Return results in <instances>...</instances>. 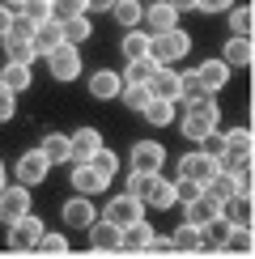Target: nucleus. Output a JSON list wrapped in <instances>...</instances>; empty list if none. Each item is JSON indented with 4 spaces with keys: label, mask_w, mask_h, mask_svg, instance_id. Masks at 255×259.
Listing matches in <instances>:
<instances>
[{
    "label": "nucleus",
    "mask_w": 255,
    "mask_h": 259,
    "mask_svg": "<svg viewBox=\"0 0 255 259\" xmlns=\"http://www.w3.org/2000/svg\"><path fill=\"white\" fill-rule=\"evenodd\" d=\"M157 68H162V64H157L153 56H141V60H132V64H128V72H123V85H149V77H153V72Z\"/></svg>",
    "instance_id": "25"
},
{
    "label": "nucleus",
    "mask_w": 255,
    "mask_h": 259,
    "mask_svg": "<svg viewBox=\"0 0 255 259\" xmlns=\"http://www.w3.org/2000/svg\"><path fill=\"white\" fill-rule=\"evenodd\" d=\"M13 98H17V94H9L5 85H0V123L13 119V111H17V102H13Z\"/></svg>",
    "instance_id": "47"
},
{
    "label": "nucleus",
    "mask_w": 255,
    "mask_h": 259,
    "mask_svg": "<svg viewBox=\"0 0 255 259\" xmlns=\"http://www.w3.org/2000/svg\"><path fill=\"white\" fill-rule=\"evenodd\" d=\"M191 51V34L187 30H166V34H149V56H153L157 64H179Z\"/></svg>",
    "instance_id": "1"
},
{
    "label": "nucleus",
    "mask_w": 255,
    "mask_h": 259,
    "mask_svg": "<svg viewBox=\"0 0 255 259\" xmlns=\"http://www.w3.org/2000/svg\"><path fill=\"white\" fill-rule=\"evenodd\" d=\"M145 251H157V255H166V251H170V238H162V234H153V242H149Z\"/></svg>",
    "instance_id": "49"
},
{
    "label": "nucleus",
    "mask_w": 255,
    "mask_h": 259,
    "mask_svg": "<svg viewBox=\"0 0 255 259\" xmlns=\"http://www.w3.org/2000/svg\"><path fill=\"white\" fill-rule=\"evenodd\" d=\"M90 246L94 251H119V230L111 221H94L90 225Z\"/></svg>",
    "instance_id": "23"
},
{
    "label": "nucleus",
    "mask_w": 255,
    "mask_h": 259,
    "mask_svg": "<svg viewBox=\"0 0 255 259\" xmlns=\"http://www.w3.org/2000/svg\"><path fill=\"white\" fill-rule=\"evenodd\" d=\"M0 187H9V183H5V161H0Z\"/></svg>",
    "instance_id": "54"
},
{
    "label": "nucleus",
    "mask_w": 255,
    "mask_h": 259,
    "mask_svg": "<svg viewBox=\"0 0 255 259\" xmlns=\"http://www.w3.org/2000/svg\"><path fill=\"white\" fill-rule=\"evenodd\" d=\"M145 204H149V208H175V183L157 175V183H153V191H149Z\"/></svg>",
    "instance_id": "35"
},
{
    "label": "nucleus",
    "mask_w": 255,
    "mask_h": 259,
    "mask_svg": "<svg viewBox=\"0 0 255 259\" xmlns=\"http://www.w3.org/2000/svg\"><path fill=\"white\" fill-rule=\"evenodd\" d=\"M30 212V187H0V225H13L17 217Z\"/></svg>",
    "instance_id": "5"
},
{
    "label": "nucleus",
    "mask_w": 255,
    "mask_h": 259,
    "mask_svg": "<svg viewBox=\"0 0 255 259\" xmlns=\"http://www.w3.org/2000/svg\"><path fill=\"white\" fill-rule=\"evenodd\" d=\"M170 9H175V13H187V9H196V0H166Z\"/></svg>",
    "instance_id": "52"
},
{
    "label": "nucleus",
    "mask_w": 255,
    "mask_h": 259,
    "mask_svg": "<svg viewBox=\"0 0 255 259\" xmlns=\"http://www.w3.org/2000/svg\"><path fill=\"white\" fill-rule=\"evenodd\" d=\"M119 98H123V106H128V111H145L153 94H149V85H123V90H119Z\"/></svg>",
    "instance_id": "39"
},
{
    "label": "nucleus",
    "mask_w": 255,
    "mask_h": 259,
    "mask_svg": "<svg viewBox=\"0 0 255 259\" xmlns=\"http://www.w3.org/2000/svg\"><path fill=\"white\" fill-rule=\"evenodd\" d=\"M251 246H255V238H251V225H230L226 246H221V251H230V255H251Z\"/></svg>",
    "instance_id": "27"
},
{
    "label": "nucleus",
    "mask_w": 255,
    "mask_h": 259,
    "mask_svg": "<svg viewBox=\"0 0 255 259\" xmlns=\"http://www.w3.org/2000/svg\"><path fill=\"white\" fill-rule=\"evenodd\" d=\"M226 13H230V34L251 38V30H255V13H251V5H230Z\"/></svg>",
    "instance_id": "28"
},
{
    "label": "nucleus",
    "mask_w": 255,
    "mask_h": 259,
    "mask_svg": "<svg viewBox=\"0 0 255 259\" xmlns=\"http://www.w3.org/2000/svg\"><path fill=\"white\" fill-rule=\"evenodd\" d=\"M153 225H149L145 217L136 221V225H128V230H119V251H145L149 242H153Z\"/></svg>",
    "instance_id": "22"
},
{
    "label": "nucleus",
    "mask_w": 255,
    "mask_h": 259,
    "mask_svg": "<svg viewBox=\"0 0 255 259\" xmlns=\"http://www.w3.org/2000/svg\"><path fill=\"white\" fill-rule=\"evenodd\" d=\"M64 26V42H72V47H77V42H85L94 34V26H90V13H81V17H68V21H60Z\"/></svg>",
    "instance_id": "31"
},
{
    "label": "nucleus",
    "mask_w": 255,
    "mask_h": 259,
    "mask_svg": "<svg viewBox=\"0 0 255 259\" xmlns=\"http://www.w3.org/2000/svg\"><path fill=\"white\" fill-rule=\"evenodd\" d=\"M153 183H157V175H149V170H132V175H128V196H136V200H149V191H153Z\"/></svg>",
    "instance_id": "34"
},
{
    "label": "nucleus",
    "mask_w": 255,
    "mask_h": 259,
    "mask_svg": "<svg viewBox=\"0 0 255 259\" xmlns=\"http://www.w3.org/2000/svg\"><path fill=\"white\" fill-rule=\"evenodd\" d=\"M68 179H72V187H77V196H98V191H106V175H98V170L90 166V161H68Z\"/></svg>",
    "instance_id": "6"
},
{
    "label": "nucleus",
    "mask_w": 255,
    "mask_h": 259,
    "mask_svg": "<svg viewBox=\"0 0 255 259\" xmlns=\"http://www.w3.org/2000/svg\"><path fill=\"white\" fill-rule=\"evenodd\" d=\"M9 26H13V9H5V5H0V38L9 34Z\"/></svg>",
    "instance_id": "50"
},
{
    "label": "nucleus",
    "mask_w": 255,
    "mask_h": 259,
    "mask_svg": "<svg viewBox=\"0 0 255 259\" xmlns=\"http://www.w3.org/2000/svg\"><path fill=\"white\" fill-rule=\"evenodd\" d=\"M47 157H42L38 153V149H30V153H21L17 157V166H13V175H17V183H21V187H34V183H42V179H47Z\"/></svg>",
    "instance_id": "9"
},
{
    "label": "nucleus",
    "mask_w": 255,
    "mask_h": 259,
    "mask_svg": "<svg viewBox=\"0 0 255 259\" xmlns=\"http://www.w3.org/2000/svg\"><path fill=\"white\" fill-rule=\"evenodd\" d=\"M47 68H51V77L56 81H77L81 77V56H77V47L72 42H60L56 51H47Z\"/></svg>",
    "instance_id": "4"
},
{
    "label": "nucleus",
    "mask_w": 255,
    "mask_h": 259,
    "mask_svg": "<svg viewBox=\"0 0 255 259\" xmlns=\"http://www.w3.org/2000/svg\"><path fill=\"white\" fill-rule=\"evenodd\" d=\"M217 123H221V111H208V115L187 111V115H183V136L191 140V145H200V140H204V136H208Z\"/></svg>",
    "instance_id": "14"
},
{
    "label": "nucleus",
    "mask_w": 255,
    "mask_h": 259,
    "mask_svg": "<svg viewBox=\"0 0 255 259\" xmlns=\"http://www.w3.org/2000/svg\"><path fill=\"white\" fill-rule=\"evenodd\" d=\"M251 212H255L251 196H238V191H234L230 200H221V221L226 225H251Z\"/></svg>",
    "instance_id": "20"
},
{
    "label": "nucleus",
    "mask_w": 255,
    "mask_h": 259,
    "mask_svg": "<svg viewBox=\"0 0 255 259\" xmlns=\"http://www.w3.org/2000/svg\"><path fill=\"white\" fill-rule=\"evenodd\" d=\"M30 34H34V21H26L21 13H13V26H9V34L0 38V42H9V38H26L30 42Z\"/></svg>",
    "instance_id": "46"
},
{
    "label": "nucleus",
    "mask_w": 255,
    "mask_h": 259,
    "mask_svg": "<svg viewBox=\"0 0 255 259\" xmlns=\"http://www.w3.org/2000/svg\"><path fill=\"white\" fill-rule=\"evenodd\" d=\"M119 51H123V60H128V64L141 60V56H149V34H141V30H128L123 42H119Z\"/></svg>",
    "instance_id": "32"
},
{
    "label": "nucleus",
    "mask_w": 255,
    "mask_h": 259,
    "mask_svg": "<svg viewBox=\"0 0 255 259\" xmlns=\"http://www.w3.org/2000/svg\"><path fill=\"white\" fill-rule=\"evenodd\" d=\"M200 153H204V157H212V161H221V157H226V136H221L217 127H212V132L200 140Z\"/></svg>",
    "instance_id": "43"
},
{
    "label": "nucleus",
    "mask_w": 255,
    "mask_h": 259,
    "mask_svg": "<svg viewBox=\"0 0 255 259\" xmlns=\"http://www.w3.org/2000/svg\"><path fill=\"white\" fill-rule=\"evenodd\" d=\"M217 175V161L212 157H204L196 149V153H183L179 157V170H175V179H191V183H200V187H204V179H212Z\"/></svg>",
    "instance_id": "7"
},
{
    "label": "nucleus",
    "mask_w": 255,
    "mask_h": 259,
    "mask_svg": "<svg viewBox=\"0 0 255 259\" xmlns=\"http://www.w3.org/2000/svg\"><path fill=\"white\" fill-rule=\"evenodd\" d=\"M94 221H98V212H94L90 196H77V200L64 204V225H72V230H90Z\"/></svg>",
    "instance_id": "15"
},
{
    "label": "nucleus",
    "mask_w": 255,
    "mask_h": 259,
    "mask_svg": "<svg viewBox=\"0 0 255 259\" xmlns=\"http://www.w3.org/2000/svg\"><path fill=\"white\" fill-rule=\"evenodd\" d=\"M226 234H230V225L221 217H212L204 230H200V251H221V246H226Z\"/></svg>",
    "instance_id": "26"
},
{
    "label": "nucleus",
    "mask_w": 255,
    "mask_h": 259,
    "mask_svg": "<svg viewBox=\"0 0 255 259\" xmlns=\"http://www.w3.org/2000/svg\"><path fill=\"white\" fill-rule=\"evenodd\" d=\"M90 166H94V170H98V175H106V179H115V170H119V157H115V153H111V149H106V145H102V149H98V153H94V157H90Z\"/></svg>",
    "instance_id": "42"
},
{
    "label": "nucleus",
    "mask_w": 255,
    "mask_h": 259,
    "mask_svg": "<svg viewBox=\"0 0 255 259\" xmlns=\"http://www.w3.org/2000/svg\"><path fill=\"white\" fill-rule=\"evenodd\" d=\"M141 21L149 26V34H166V30H175V26H179V13L166 5V0H153V5H145V9H141Z\"/></svg>",
    "instance_id": "11"
},
{
    "label": "nucleus",
    "mask_w": 255,
    "mask_h": 259,
    "mask_svg": "<svg viewBox=\"0 0 255 259\" xmlns=\"http://www.w3.org/2000/svg\"><path fill=\"white\" fill-rule=\"evenodd\" d=\"M141 217H145V204L136 196H128V191H119L115 200H106V217L102 221H111L115 230H128V225H136Z\"/></svg>",
    "instance_id": "2"
},
{
    "label": "nucleus",
    "mask_w": 255,
    "mask_h": 259,
    "mask_svg": "<svg viewBox=\"0 0 255 259\" xmlns=\"http://www.w3.org/2000/svg\"><path fill=\"white\" fill-rule=\"evenodd\" d=\"M5 51H9V64H34V60H38L34 42H26V38H9Z\"/></svg>",
    "instance_id": "38"
},
{
    "label": "nucleus",
    "mask_w": 255,
    "mask_h": 259,
    "mask_svg": "<svg viewBox=\"0 0 255 259\" xmlns=\"http://www.w3.org/2000/svg\"><path fill=\"white\" fill-rule=\"evenodd\" d=\"M38 153L47 157V166H68V161H72V145H68L64 132H51V136H42Z\"/></svg>",
    "instance_id": "16"
},
{
    "label": "nucleus",
    "mask_w": 255,
    "mask_h": 259,
    "mask_svg": "<svg viewBox=\"0 0 255 259\" xmlns=\"http://www.w3.org/2000/svg\"><path fill=\"white\" fill-rule=\"evenodd\" d=\"M68 145H72V161H90L102 149V132L98 127H77V132L68 136Z\"/></svg>",
    "instance_id": "13"
},
{
    "label": "nucleus",
    "mask_w": 255,
    "mask_h": 259,
    "mask_svg": "<svg viewBox=\"0 0 255 259\" xmlns=\"http://www.w3.org/2000/svg\"><path fill=\"white\" fill-rule=\"evenodd\" d=\"M226 136V153H238V157H251V145H255V136H251V127H230V132H221Z\"/></svg>",
    "instance_id": "30"
},
{
    "label": "nucleus",
    "mask_w": 255,
    "mask_h": 259,
    "mask_svg": "<svg viewBox=\"0 0 255 259\" xmlns=\"http://www.w3.org/2000/svg\"><path fill=\"white\" fill-rule=\"evenodd\" d=\"M170 251H200V230L183 221L175 234H170Z\"/></svg>",
    "instance_id": "36"
},
{
    "label": "nucleus",
    "mask_w": 255,
    "mask_h": 259,
    "mask_svg": "<svg viewBox=\"0 0 255 259\" xmlns=\"http://www.w3.org/2000/svg\"><path fill=\"white\" fill-rule=\"evenodd\" d=\"M149 94H153V98H166V102H179V94H183V72H175L170 64H162V68L149 77Z\"/></svg>",
    "instance_id": "8"
},
{
    "label": "nucleus",
    "mask_w": 255,
    "mask_h": 259,
    "mask_svg": "<svg viewBox=\"0 0 255 259\" xmlns=\"http://www.w3.org/2000/svg\"><path fill=\"white\" fill-rule=\"evenodd\" d=\"M38 255H51V259H60V255H68V238L64 234H47L42 230V238H38V246H34Z\"/></svg>",
    "instance_id": "40"
},
{
    "label": "nucleus",
    "mask_w": 255,
    "mask_h": 259,
    "mask_svg": "<svg viewBox=\"0 0 255 259\" xmlns=\"http://www.w3.org/2000/svg\"><path fill=\"white\" fill-rule=\"evenodd\" d=\"M115 0H85V13H106Z\"/></svg>",
    "instance_id": "51"
},
{
    "label": "nucleus",
    "mask_w": 255,
    "mask_h": 259,
    "mask_svg": "<svg viewBox=\"0 0 255 259\" xmlns=\"http://www.w3.org/2000/svg\"><path fill=\"white\" fill-rule=\"evenodd\" d=\"M191 77H196V85L204 94H217V90H226V81H230V68L221 60H204V64H196L191 68Z\"/></svg>",
    "instance_id": "10"
},
{
    "label": "nucleus",
    "mask_w": 255,
    "mask_h": 259,
    "mask_svg": "<svg viewBox=\"0 0 255 259\" xmlns=\"http://www.w3.org/2000/svg\"><path fill=\"white\" fill-rule=\"evenodd\" d=\"M47 5H51V21H68L85 13V0H47Z\"/></svg>",
    "instance_id": "41"
},
{
    "label": "nucleus",
    "mask_w": 255,
    "mask_h": 259,
    "mask_svg": "<svg viewBox=\"0 0 255 259\" xmlns=\"http://www.w3.org/2000/svg\"><path fill=\"white\" fill-rule=\"evenodd\" d=\"M119 90H123V81H119V72H111V68H98L90 77V94L98 102H111V98H119Z\"/></svg>",
    "instance_id": "21"
},
{
    "label": "nucleus",
    "mask_w": 255,
    "mask_h": 259,
    "mask_svg": "<svg viewBox=\"0 0 255 259\" xmlns=\"http://www.w3.org/2000/svg\"><path fill=\"white\" fill-rule=\"evenodd\" d=\"M17 13L26 17V21H34V26H38V21H47V17H51V5H47V0H26Z\"/></svg>",
    "instance_id": "44"
},
{
    "label": "nucleus",
    "mask_w": 255,
    "mask_h": 259,
    "mask_svg": "<svg viewBox=\"0 0 255 259\" xmlns=\"http://www.w3.org/2000/svg\"><path fill=\"white\" fill-rule=\"evenodd\" d=\"M0 5H5V9H13V13H17V9L26 5V0H0Z\"/></svg>",
    "instance_id": "53"
},
{
    "label": "nucleus",
    "mask_w": 255,
    "mask_h": 259,
    "mask_svg": "<svg viewBox=\"0 0 255 259\" xmlns=\"http://www.w3.org/2000/svg\"><path fill=\"white\" fill-rule=\"evenodd\" d=\"M251 60H255V51H251V38H242V34H230L226 51H221V64H226V68H251Z\"/></svg>",
    "instance_id": "17"
},
{
    "label": "nucleus",
    "mask_w": 255,
    "mask_h": 259,
    "mask_svg": "<svg viewBox=\"0 0 255 259\" xmlns=\"http://www.w3.org/2000/svg\"><path fill=\"white\" fill-rule=\"evenodd\" d=\"M230 5H234V0H196V9H200V13H226Z\"/></svg>",
    "instance_id": "48"
},
{
    "label": "nucleus",
    "mask_w": 255,
    "mask_h": 259,
    "mask_svg": "<svg viewBox=\"0 0 255 259\" xmlns=\"http://www.w3.org/2000/svg\"><path fill=\"white\" fill-rule=\"evenodd\" d=\"M196 196H204V187L191 179H175V204H191Z\"/></svg>",
    "instance_id": "45"
},
{
    "label": "nucleus",
    "mask_w": 255,
    "mask_h": 259,
    "mask_svg": "<svg viewBox=\"0 0 255 259\" xmlns=\"http://www.w3.org/2000/svg\"><path fill=\"white\" fill-rule=\"evenodd\" d=\"M141 0H115V5H111V13H115V21H119V26L123 30H136V26H141Z\"/></svg>",
    "instance_id": "29"
},
{
    "label": "nucleus",
    "mask_w": 255,
    "mask_h": 259,
    "mask_svg": "<svg viewBox=\"0 0 255 259\" xmlns=\"http://www.w3.org/2000/svg\"><path fill=\"white\" fill-rule=\"evenodd\" d=\"M141 115H145L153 127H166L170 119H175V102H166V98H149V106H145Z\"/></svg>",
    "instance_id": "33"
},
{
    "label": "nucleus",
    "mask_w": 255,
    "mask_h": 259,
    "mask_svg": "<svg viewBox=\"0 0 255 259\" xmlns=\"http://www.w3.org/2000/svg\"><path fill=\"white\" fill-rule=\"evenodd\" d=\"M183 212H187V225H196V230H204V225L212 221V217H221V204L217 200H208V196H196L191 204H183Z\"/></svg>",
    "instance_id": "19"
},
{
    "label": "nucleus",
    "mask_w": 255,
    "mask_h": 259,
    "mask_svg": "<svg viewBox=\"0 0 255 259\" xmlns=\"http://www.w3.org/2000/svg\"><path fill=\"white\" fill-rule=\"evenodd\" d=\"M204 196H208V200H217V204H221V200H230V196H234V179L217 170L212 179H204Z\"/></svg>",
    "instance_id": "37"
},
{
    "label": "nucleus",
    "mask_w": 255,
    "mask_h": 259,
    "mask_svg": "<svg viewBox=\"0 0 255 259\" xmlns=\"http://www.w3.org/2000/svg\"><path fill=\"white\" fill-rule=\"evenodd\" d=\"M30 42H34V51H38V56H47V51H56L60 47V42H64V26H60V21H38V26H34V34H30Z\"/></svg>",
    "instance_id": "18"
},
{
    "label": "nucleus",
    "mask_w": 255,
    "mask_h": 259,
    "mask_svg": "<svg viewBox=\"0 0 255 259\" xmlns=\"http://www.w3.org/2000/svg\"><path fill=\"white\" fill-rule=\"evenodd\" d=\"M166 161V149L157 145V140H136L132 145V170H149V175H157Z\"/></svg>",
    "instance_id": "12"
},
{
    "label": "nucleus",
    "mask_w": 255,
    "mask_h": 259,
    "mask_svg": "<svg viewBox=\"0 0 255 259\" xmlns=\"http://www.w3.org/2000/svg\"><path fill=\"white\" fill-rule=\"evenodd\" d=\"M38 238H42V221L34 217V212H26V217H17L13 225H9L5 246H9V251H34Z\"/></svg>",
    "instance_id": "3"
},
{
    "label": "nucleus",
    "mask_w": 255,
    "mask_h": 259,
    "mask_svg": "<svg viewBox=\"0 0 255 259\" xmlns=\"http://www.w3.org/2000/svg\"><path fill=\"white\" fill-rule=\"evenodd\" d=\"M30 64H5V72H0V85H5L9 94H26L30 90Z\"/></svg>",
    "instance_id": "24"
}]
</instances>
